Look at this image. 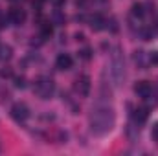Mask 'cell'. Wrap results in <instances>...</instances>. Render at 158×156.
Masks as SVG:
<instances>
[{
	"label": "cell",
	"mask_w": 158,
	"mask_h": 156,
	"mask_svg": "<svg viewBox=\"0 0 158 156\" xmlns=\"http://www.w3.org/2000/svg\"><path fill=\"white\" fill-rule=\"evenodd\" d=\"M151 138H153L155 142H158V121L153 123V127H151Z\"/></svg>",
	"instance_id": "18"
},
{
	"label": "cell",
	"mask_w": 158,
	"mask_h": 156,
	"mask_svg": "<svg viewBox=\"0 0 158 156\" xmlns=\"http://www.w3.org/2000/svg\"><path fill=\"white\" fill-rule=\"evenodd\" d=\"M35 90H37V94H39L42 99H50L52 94H53V90H55V84H53L52 79L40 77V79H37V83H35Z\"/></svg>",
	"instance_id": "2"
},
{
	"label": "cell",
	"mask_w": 158,
	"mask_h": 156,
	"mask_svg": "<svg viewBox=\"0 0 158 156\" xmlns=\"http://www.w3.org/2000/svg\"><path fill=\"white\" fill-rule=\"evenodd\" d=\"M112 68H110V72H112V77L116 83H121V79L125 77V64H123V59L118 55V50H116V53L112 55V64H110Z\"/></svg>",
	"instance_id": "3"
},
{
	"label": "cell",
	"mask_w": 158,
	"mask_h": 156,
	"mask_svg": "<svg viewBox=\"0 0 158 156\" xmlns=\"http://www.w3.org/2000/svg\"><path fill=\"white\" fill-rule=\"evenodd\" d=\"M64 22H66V17H64L59 9H55L53 15H52V24H55V26H64Z\"/></svg>",
	"instance_id": "13"
},
{
	"label": "cell",
	"mask_w": 158,
	"mask_h": 156,
	"mask_svg": "<svg viewBox=\"0 0 158 156\" xmlns=\"http://www.w3.org/2000/svg\"><path fill=\"white\" fill-rule=\"evenodd\" d=\"M90 86H92V83H90V77L88 76H81L76 81V88L79 90L81 96H88L90 94Z\"/></svg>",
	"instance_id": "7"
},
{
	"label": "cell",
	"mask_w": 158,
	"mask_h": 156,
	"mask_svg": "<svg viewBox=\"0 0 158 156\" xmlns=\"http://www.w3.org/2000/svg\"><path fill=\"white\" fill-rule=\"evenodd\" d=\"M134 61H136V64H138L140 68H145V55H143V51H136Z\"/></svg>",
	"instance_id": "15"
},
{
	"label": "cell",
	"mask_w": 158,
	"mask_h": 156,
	"mask_svg": "<svg viewBox=\"0 0 158 156\" xmlns=\"http://www.w3.org/2000/svg\"><path fill=\"white\" fill-rule=\"evenodd\" d=\"M131 15L136 17V18H142V17L145 15V6H143L142 2H134V4L131 6Z\"/></svg>",
	"instance_id": "12"
},
{
	"label": "cell",
	"mask_w": 158,
	"mask_h": 156,
	"mask_svg": "<svg viewBox=\"0 0 158 156\" xmlns=\"http://www.w3.org/2000/svg\"><path fill=\"white\" fill-rule=\"evenodd\" d=\"M55 64H57V68H59V70H70V68H72V64H74V61H72V57H70L68 53H61V55L57 57Z\"/></svg>",
	"instance_id": "9"
},
{
	"label": "cell",
	"mask_w": 158,
	"mask_h": 156,
	"mask_svg": "<svg viewBox=\"0 0 158 156\" xmlns=\"http://www.w3.org/2000/svg\"><path fill=\"white\" fill-rule=\"evenodd\" d=\"M42 2H44V0H42Z\"/></svg>",
	"instance_id": "26"
},
{
	"label": "cell",
	"mask_w": 158,
	"mask_h": 156,
	"mask_svg": "<svg viewBox=\"0 0 158 156\" xmlns=\"http://www.w3.org/2000/svg\"><path fill=\"white\" fill-rule=\"evenodd\" d=\"M39 26H40V39L42 40H48L52 35H53V26H52V22L42 20Z\"/></svg>",
	"instance_id": "10"
},
{
	"label": "cell",
	"mask_w": 158,
	"mask_h": 156,
	"mask_svg": "<svg viewBox=\"0 0 158 156\" xmlns=\"http://www.w3.org/2000/svg\"><path fill=\"white\" fill-rule=\"evenodd\" d=\"M11 2H19V0H11Z\"/></svg>",
	"instance_id": "25"
},
{
	"label": "cell",
	"mask_w": 158,
	"mask_h": 156,
	"mask_svg": "<svg viewBox=\"0 0 158 156\" xmlns=\"http://www.w3.org/2000/svg\"><path fill=\"white\" fill-rule=\"evenodd\" d=\"M11 74H13V72H11V68H4V70L0 72V76H2L4 79H6V77H11Z\"/></svg>",
	"instance_id": "21"
},
{
	"label": "cell",
	"mask_w": 158,
	"mask_h": 156,
	"mask_svg": "<svg viewBox=\"0 0 158 156\" xmlns=\"http://www.w3.org/2000/svg\"><path fill=\"white\" fill-rule=\"evenodd\" d=\"M11 117L17 121V123H24L28 117H30V109L24 105V103H15L11 107Z\"/></svg>",
	"instance_id": "4"
},
{
	"label": "cell",
	"mask_w": 158,
	"mask_h": 156,
	"mask_svg": "<svg viewBox=\"0 0 158 156\" xmlns=\"http://www.w3.org/2000/svg\"><path fill=\"white\" fill-rule=\"evenodd\" d=\"M149 63L155 64V66H158V51H153V53L149 55Z\"/></svg>",
	"instance_id": "19"
},
{
	"label": "cell",
	"mask_w": 158,
	"mask_h": 156,
	"mask_svg": "<svg viewBox=\"0 0 158 156\" xmlns=\"http://www.w3.org/2000/svg\"><path fill=\"white\" fill-rule=\"evenodd\" d=\"M132 117H134V123H136V125H143V123L147 121V117H149V110H147L145 107H143V109H138V110H134Z\"/></svg>",
	"instance_id": "11"
},
{
	"label": "cell",
	"mask_w": 158,
	"mask_h": 156,
	"mask_svg": "<svg viewBox=\"0 0 158 156\" xmlns=\"http://www.w3.org/2000/svg\"><path fill=\"white\" fill-rule=\"evenodd\" d=\"M11 53H13V48H11V46H4V44H0V61H7V59H11Z\"/></svg>",
	"instance_id": "14"
},
{
	"label": "cell",
	"mask_w": 158,
	"mask_h": 156,
	"mask_svg": "<svg viewBox=\"0 0 158 156\" xmlns=\"http://www.w3.org/2000/svg\"><path fill=\"white\" fill-rule=\"evenodd\" d=\"M53 4H55V7H61L64 4V0H53Z\"/></svg>",
	"instance_id": "23"
},
{
	"label": "cell",
	"mask_w": 158,
	"mask_h": 156,
	"mask_svg": "<svg viewBox=\"0 0 158 156\" xmlns=\"http://www.w3.org/2000/svg\"><path fill=\"white\" fill-rule=\"evenodd\" d=\"M79 57H81L83 61H90V59H92V50H90V48H83V50L79 51Z\"/></svg>",
	"instance_id": "16"
},
{
	"label": "cell",
	"mask_w": 158,
	"mask_h": 156,
	"mask_svg": "<svg viewBox=\"0 0 158 156\" xmlns=\"http://www.w3.org/2000/svg\"><path fill=\"white\" fill-rule=\"evenodd\" d=\"M134 94H136L138 97H142V99H149L151 94H153L151 83H147V81H138V83L134 84Z\"/></svg>",
	"instance_id": "5"
},
{
	"label": "cell",
	"mask_w": 158,
	"mask_h": 156,
	"mask_svg": "<svg viewBox=\"0 0 158 156\" xmlns=\"http://www.w3.org/2000/svg\"><path fill=\"white\" fill-rule=\"evenodd\" d=\"M7 17H9V20H11L13 24H17V26L24 24V20H26L24 9H19V7H11V9L7 11Z\"/></svg>",
	"instance_id": "6"
},
{
	"label": "cell",
	"mask_w": 158,
	"mask_h": 156,
	"mask_svg": "<svg viewBox=\"0 0 158 156\" xmlns=\"http://www.w3.org/2000/svg\"><path fill=\"white\" fill-rule=\"evenodd\" d=\"M76 39L77 40H85V35H83V33H76Z\"/></svg>",
	"instance_id": "24"
},
{
	"label": "cell",
	"mask_w": 158,
	"mask_h": 156,
	"mask_svg": "<svg viewBox=\"0 0 158 156\" xmlns=\"http://www.w3.org/2000/svg\"><path fill=\"white\" fill-rule=\"evenodd\" d=\"M90 127H92V132L98 134V136L107 134L114 127V112H112V109L110 107H99V105H96V109H92Z\"/></svg>",
	"instance_id": "1"
},
{
	"label": "cell",
	"mask_w": 158,
	"mask_h": 156,
	"mask_svg": "<svg viewBox=\"0 0 158 156\" xmlns=\"http://www.w3.org/2000/svg\"><path fill=\"white\" fill-rule=\"evenodd\" d=\"M88 22H90V28H92L94 31H101V30L105 28V24H107V20H105L99 13H94Z\"/></svg>",
	"instance_id": "8"
},
{
	"label": "cell",
	"mask_w": 158,
	"mask_h": 156,
	"mask_svg": "<svg viewBox=\"0 0 158 156\" xmlns=\"http://www.w3.org/2000/svg\"><path fill=\"white\" fill-rule=\"evenodd\" d=\"M76 6L77 7H85L86 6V0H76Z\"/></svg>",
	"instance_id": "22"
},
{
	"label": "cell",
	"mask_w": 158,
	"mask_h": 156,
	"mask_svg": "<svg viewBox=\"0 0 158 156\" xmlns=\"http://www.w3.org/2000/svg\"><path fill=\"white\" fill-rule=\"evenodd\" d=\"M107 24H110V31H112V33H116V31H118V24H116V18H110Z\"/></svg>",
	"instance_id": "20"
},
{
	"label": "cell",
	"mask_w": 158,
	"mask_h": 156,
	"mask_svg": "<svg viewBox=\"0 0 158 156\" xmlns=\"http://www.w3.org/2000/svg\"><path fill=\"white\" fill-rule=\"evenodd\" d=\"M13 81H15V88H26V79L22 76H17Z\"/></svg>",
	"instance_id": "17"
}]
</instances>
